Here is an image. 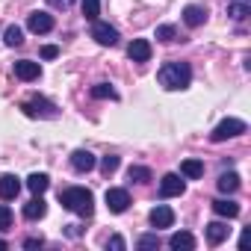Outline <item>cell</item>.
Here are the masks:
<instances>
[{"instance_id": "cell-1", "label": "cell", "mask_w": 251, "mask_h": 251, "mask_svg": "<svg viewBox=\"0 0 251 251\" xmlns=\"http://www.w3.org/2000/svg\"><path fill=\"white\" fill-rule=\"evenodd\" d=\"M157 80H160L163 89H169V92H180V89H186V86L192 83V68H189V62L175 59V62H166V65L160 68Z\"/></svg>"}, {"instance_id": "cell-2", "label": "cell", "mask_w": 251, "mask_h": 251, "mask_svg": "<svg viewBox=\"0 0 251 251\" xmlns=\"http://www.w3.org/2000/svg\"><path fill=\"white\" fill-rule=\"evenodd\" d=\"M59 204H62L65 210L83 216V219H89V216L95 213V195H92L86 186H68V189H62V192H59Z\"/></svg>"}, {"instance_id": "cell-3", "label": "cell", "mask_w": 251, "mask_h": 251, "mask_svg": "<svg viewBox=\"0 0 251 251\" xmlns=\"http://www.w3.org/2000/svg\"><path fill=\"white\" fill-rule=\"evenodd\" d=\"M242 133H248V124H245L242 118H225V121H219L216 127H213L210 139H213V142H225V139H236V136H242Z\"/></svg>"}, {"instance_id": "cell-4", "label": "cell", "mask_w": 251, "mask_h": 251, "mask_svg": "<svg viewBox=\"0 0 251 251\" xmlns=\"http://www.w3.org/2000/svg\"><path fill=\"white\" fill-rule=\"evenodd\" d=\"M21 109L30 118H59V106L50 103L48 98H30V100L21 103Z\"/></svg>"}, {"instance_id": "cell-5", "label": "cell", "mask_w": 251, "mask_h": 251, "mask_svg": "<svg viewBox=\"0 0 251 251\" xmlns=\"http://www.w3.org/2000/svg\"><path fill=\"white\" fill-rule=\"evenodd\" d=\"M92 39L103 48H112L118 45V30L112 24H103V21H92Z\"/></svg>"}, {"instance_id": "cell-6", "label": "cell", "mask_w": 251, "mask_h": 251, "mask_svg": "<svg viewBox=\"0 0 251 251\" xmlns=\"http://www.w3.org/2000/svg\"><path fill=\"white\" fill-rule=\"evenodd\" d=\"M27 30L36 33V36L50 33L53 30V15H48V12H30L27 15Z\"/></svg>"}, {"instance_id": "cell-7", "label": "cell", "mask_w": 251, "mask_h": 251, "mask_svg": "<svg viewBox=\"0 0 251 251\" xmlns=\"http://www.w3.org/2000/svg\"><path fill=\"white\" fill-rule=\"evenodd\" d=\"M183 189H186V183H183V177L175 175V172L160 180V198H177V195H183Z\"/></svg>"}, {"instance_id": "cell-8", "label": "cell", "mask_w": 251, "mask_h": 251, "mask_svg": "<svg viewBox=\"0 0 251 251\" xmlns=\"http://www.w3.org/2000/svg\"><path fill=\"white\" fill-rule=\"evenodd\" d=\"M106 207H109V213H124V210L130 207V195H127V189H118V186L106 189Z\"/></svg>"}, {"instance_id": "cell-9", "label": "cell", "mask_w": 251, "mask_h": 251, "mask_svg": "<svg viewBox=\"0 0 251 251\" xmlns=\"http://www.w3.org/2000/svg\"><path fill=\"white\" fill-rule=\"evenodd\" d=\"M95 166H98V160H95V154H92V151H86V148H77V151L71 154V169H74V172L86 175V172H92Z\"/></svg>"}, {"instance_id": "cell-10", "label": "cell", "mask_w": 251, "mask_h": 251, "mask_svg": "<svg viewBox=\"0 0 251 251\" xmlns=\"http://www.w3.org/2000/svg\"><path fill=\"white\" fill-rule=\"evenodd\" d=\"M15 77L24 80V83H33V80L42 77V65L33 62V59H21V62H15Z\"/></svg>"}, {"instance_id": "cell-11", "label": "cell", "mask_w": 251, "mask_h": 251, "mask_svg": "<svg viewBox=\"0 0 251 251\" xmlns=\"http://www.w3.org/2000/svg\"><path fill=\"white\" fill-rule=\"evenodd\" d=\"M148 219H151V227H157V230H160V227H172V225H175V210L166 207V204H157Z\"/></svg>"}, {"instance_id": "cell-12", "label": "cell", "mask_w": 251, "mask_h": 251, "mask_svg": "<svg viewBox=\"0 0 251 251\" xmlns=\"http://www.w3.org/2000/svg\"><path fill=\"white\" fill-rule=\"evenodd\" d=\"M18 192H21V177H15V175L0 177V201H15Z\"/></svg>"}, {"instance_id": "cell-13", "label": "cell", "mask_w": 251, "mask_h": 251, "mask_svg": "<svg viewBox=\"0 0 251 251\" xmlns=\"http://www.w3.org/2000/svg\"><path fill=\"white\" fill-rule=\"evenodd\" d=\"M204 21H207V6L189 3V6L183 9V24H186V27H192V30H195V27H201Z\"/></svg>"}, {"instance_id": "cell-14", "label": "cell", "mask_w": 251, "mask_h": 251, "mask_svg": "<svg viewBox=\"0 0 251 251\" xmlns=\"http://www.w3.org/2000/svg\"><path fill=\"white\" fill-rule=\"evenodd\" d=\"M127 56L133 62H148L151 59V42L148 39H133L130 48H127Z\"/></svg>"}, {"instance_id": "cell-15", "label": "cell", "mask_w": 251, "mask_h": 251, "mask_svg": "<svg viewBox=\"0 0 251 251\" xmlns=\"http://www.w3.org/2000/svg\"><path fill=\"white\" fill-rule=\"evenodd\" d=\"M45 213H48V204H45L42 195H36L33 201L24 204V219L27 222H39V219H45Z\"/></svg>"}, {"instance_id": "cell-16", "label": "cell", "mask_w": 251, "mask_h": 251, "mask_svg": "<svg viewBox=\"0 0 251 251\" xmlns=\"http://www.w3.org/2000/svg\"><path fill=\"white\" fill-rule=\"evenodd\" d=\"M213 213L222 216V219H236L239 216V204L230 201V198H216L213 201Z\"/></svg>"}, {"instance_id": "cell-17", "label": "cell", "mask_w": 251, "mask_h": 251, "mask_svg": "<svg viewBox=\"0 0 251 251\" xmlns=\"http://www.w3.org/2000/svg\"><path fill=\"white\" fill-rule=\"evenodd\" d=\"M169 248H175V251H192L195 248V236L189 230H177V233L169 236Z\"/></svg>"}, {"instance_id": "cell-18", "label": "cell", "mask_w": 251, "mask_h": 251, "mask_svg": "<svg viewBox=\"0 0 251 251\" xmlns=\"http://www.w3.org/2000/svg\"><path fill=\"white\" fill-rule=\"evenodd\" d=\"M227 233H230V227H227L225 222H210V225H207V242H210V245H222V242L227 239Z\"/></svg>"}, {"instance_id": "cell-19", "label": "cell", "mask_w": 251, "mask_h": 251, "mask_svg": "<svg viewBox=\"0 0 251 251\" xmlns=\"http://www.w3.org/2000/svg\"><path fill=\"white\" fill-rule=\"evenodd\" d=\"M48 186H50V177H48L45 172H36V175H30V177H27V189H30L33 195H45V192H48Z\"/></svg>"}, {"instance_id": "cell-20", "label": "cell", "mask_w": 251, "mask_h": 251, "mask_svg": "<svg viewBox=\"0 0 251 251\" xmlns=\"http://www.w3.org/2000/svg\"><path fill=\"white\" fill-rule=\"evenodd\" d=\"M180 177H189V180L204 177V163L201 160H183L180 163Z\"/></svg>"}, {"instance_id": "cell-21", "label": "cell", "mask_w": 251, "mask_h": 251, "mask_svg": "<svg viewBox=\"0 0 251 251\" xmlns=\"http://www.w3.org/2000/svg\"><path fill=\"white\" fill-rule=\"evenodd\" d=\"M227 15H230L233 21H245V18L251 15V3H248V0H230Z\"/></svg>"}, {"instance_id": "cell-22", "label": "cell", "mask_w": 251, "mask_h": 251, "mask_svg": "<svg viewBox=\"0 0 251 251\" xmlns=\"http://www.w3.org/2000/svg\"><path fill=\"white\" fill-rule=\"evenodd\" d=\"M216 183H219V189H222L225 195H230V192L239 189V175H236V172H222Z\"/></svg>"}, {"instance_id": "cell-23", "label": "cell", "mask_w": 251, "mask_h": 251, "mask_svg": "<svg viewBox=\"0 0 251 251\" xmlns=\"http://www.w3.org/2000/svg\"><path fill=\"white\" fill-rule=\"evenodd\" d=\"M92 98H98V100H118V92L109 83H95L92 86Z\"/></svg>"}, {"instance_id": "cell-24", "label": "cell", "mask_w": 251, "mask_h": 251, "mask_svg": "<svg viewBox=\"0 0 251 251\" xmlns=\"http://www.w3.org/2000/svg\"><path fill=\"white\" fill-rule=\"evenodd\" d=\"M3 42L9 45V48H18V45H24V30L21 27H6V33H3Z\"/></svg>"}, {"instance_id": "cell-25", "label": "cell", "mask_w": 251, "mask_h": 251, "mask_svg": "<svg viewBox=\"0 0 251 251\" xmlns=\"http://www.w3.org/2000/svg\"><path fill=\"white\" fill-rule=\"evenodd\" d=\"M127 177L136 180V183H148L154 175H151V169H145V166H130V169H127Z\"/></svg>"}, {"instance_id": "cell-26", "label": "cell", "mask_w": 251, "mask_h": 251, "mask_svg": "<svg viewBox=\"0 0 251 251\" xmlns=\"http://www.w3.org/2000/svg\"><path fill=\"white\" fill-rule=\"evenodd\" d=\"M136 248H142V251H154V248H160V236H157V233H145V236L136 239Z\"/></svg>"}, {"instance_id": "cell-27", "label": "cell", "mask_w": 251, "mask_h": 251, "mask_svg": "<svg viewBox=\"0 0 251 251\" xmlns=\"http://www.w3.org/2000/svg\"><path fill=\"white\" fill-rule=\"evenodd\" d=\"M83 15H86V21H98V15H100V0H83Z\"/></svg>"}, {"instance_id": "cell-28", "label": "cell", "mask_w": 251, "mask_h": 251, "mask_svg": "<svg viewBox=\"0 0 251 251\" xmlns=\"http://www.w3.org/2000/svg\"><path fill=\"white\" fill-rule=\"evenodd\" d=\"M118 166H121V160H118V157H115V154H106V157H103V160H100V172H103V175H106V177H109V175H112V172H118Z\"/></svg>"}, {"instance_id": "cell-29", "label": "cell", "mask_w": 251, "mask_h": 251, "mask_svg": "<svg viewBox=\"0 0 251 251\" xmlns=\"http://www.w3.org/2000/svg\"><path fill=\"white\" fill-rule=\"evenodd\" d=\"M157 39L160 42H175L177 39V30L172 24H163V27H157Z\"/></svg>"}, {"instance_id": "cell-30", "label": "cell", "mask_w": 251, "mask_h": 251, "mask_svg": "<svg viewBox=\"0 0 251 251\" xmlns=\"http://www.w3.org/2000/svg\"><path fill=\"white\" fill-rule=\"evenodd\" d=\"M9 227H12V210L6 204H0V233L9 230Z\"/></svg>"}, {"instance_id": "cell-31", "label": "cell", "mask_w": 251, "mask_h": 251, "mask_svg": "<svg viewBox=\"0 0 251 251\" xmlns=\"http://www.w3.org/2000/svg\"><path fill=\"white\" fill-rule=\"evenodd\" d=\"M59 56V48L56 45H45L42 48V59H56Z\"/></svg>"}, {"instance_id": "cell-32", "label": "cell", "mask_w": 251, "mask_h": 251, "mask_svg": "<svg viewBox=\"0 0 251 251\" xmlns=\"http://www.w3.org/2000/svg\"><path fill=\"white\" fill-rule=\"evenodd\" d=\"M48 3H50L53 9H62V12H65V9H71V6H74V0H48Z\"/></svg>"}, {"instance_id": "cell-33", "label": "cell", "mask_w": 251, "mask_h": 251, "mask_svg": "<svg viewBox=\"0 0 251 251\" xmlns=\"http://www.w3.org/2000/svg\"><path fill=\"white\" fill-rule=\"evenodd\" d=\"M106 248H115V251H124V239H121V236H109V242H106Z\"/></svg>"}, {"instance_id": "cell-34", "label": "cell", "mask_w": 251, "mask_h": 251, "mask_svg": "<svg viewBox=\"0 0 251 251\" xmlns=\"http://www.w3.org/2000/svg\"><path fill=\"white\" fill-rule=\"evenodd\" d=\"M39 245H45V239H42V236H30V239L24 242V248H39Z\"/></svg>"}, {"instance_id": "cell-35", "label": "cell", "mask_w": 251, "mask_h": 251, "mask_svg": "<svg viewBox=\"0 0 251 251\" xmlns=\"http://www.w3.org/2000/svg\"><path fill=\"white\" fill-rule=\"evenodd\" d=\"M65 233H68V236H80V227H77V225H65Z\"/></svg>"}, {"instance_id": "cell-36", "label": "cell", "mask_w": 251, "mask_h": 251, "mask_svg": "<svg viewBox=\"0 0 251 251\" xmlns=\"http://www.w3.org/2000/svg\"><path fill=\"white\" fill-rule=\"evenodd\" d=\"M0 248H9V245H6V239H0Z\"/></svg>"}]
</instances>
